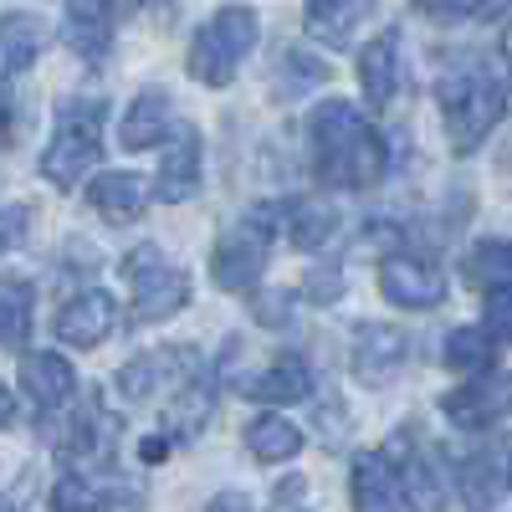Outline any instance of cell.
Instances as JSON below:
<instances>
[{"mask_svg":"<svg viewBox=\"0 0 512 512\" xmlns=\"http://www.w3.org/2000/svg\"><path fill=\"white\" fill-rule=\"evenodd\" d=\"M441 415L466 431H482V425L512 415V374H477L472 384H456L451 395H441Z\"/></svg>","mask_w":512,"mask_h":512,"instance_id":"obj_9","label":"cell"},{"mask_svg":"<svg viewBox=\"0 0 512 512\" xmlns=\"http://www.w3.org/2000/svg\"><path fill=\"white\" fill-rule=\"evenodd\" d=\"M103 98H82L57 113V128L41 154V175L57 190H72L77 180H88V169L103 159Z\"/></svg>","mask_w":512,"mask_h":512,"instance_id":"obj_4","label":"cell"},{"mask_svg":"<svg viewBox=\"0 0 512 512\" xmlns=\"http://www.w3.org/2000/svg\"><path fill=\"white\" fill-rule=\"evenodd\" d=\"M62 36L82 62H98L113 47V0H67Z\"/></svg>","mask_w":512,"mask_h":512,"instance_id":"obj_17","label":"cell"},{"mask_svg":"<svg viewBox=\"0 0 512 512\" xmlns=\"http://www.w3.org/2000/svg\"><path fill=\"white\" fill-rule=\"evenodd\" d=\"M359 82H364V98L374 108H384L395 98V88H400V31H379L359 52Z\"/></svg>","mask_w":512,"mask_h":512,"instance_id":"obj_20","label":"cell"},{"mask_svg":"<svg viewBox=\"0 0 512 512\" xmlns=\"http://www.w3.org/2000/svg\"><path fill=\"white\" fill-rule=\"evenodd\" d=\"M379 292L384 303H395L405 313H431L446 303V272L436 262H420V256H384Z\"/></svg>","mask_w":512,"mask_h":512,"instance_id":"obj_7","label":"cell"},{"mask_svg":"<svg viewBox=\"0 0 512 512\" xmlns=\"http://www.w3.org/2000/svg\"><path fill=\"white\" fill-rule=\"evenodd\" d=\"M0 512H16V507H6V502H0Z\"/></svg>","mask_w":512,"mask_h":512,"instance_id":"obj_39","label":"cell"},{"mask_svg":"<svg viewBox=\"0 0 512 512\" xmlns=\"http://www.w3.org/2000/svg\"><path fill=\"white\" fill-rule=\"evenodd\" d=\"M123 277L134 292V318L139 323H159L169 313H180L190 303V277L185 267H175L159 246H134L123 256Z\"/></svg>","mask_w":512,"mask_h":512,"instance_id":"obj_5","label":"cell"},{"mask_svg":"<svg viewBox=\"0 0 512 512\" xmlns=\"http://www.w3.org/2000/svg\"><path fill=\"white\" fill-rule=\"evenodd\" d=\"M502 57H507V67H512V26L502 31Z\"/></svg>","mask_w":512,"mask_h":512,"instance_id":"obj_38","label":"cell"},{"mask_svg":"<svg viewBox=\"0 0 512 512\" xmlns=\"http://www.w3.org/2000/svg\"><path fill=\"white\" fill-rule=\"evenodd\" d=\"M256 36H262V16H256L251 6L216 11L190 41V57H185L190 77L205 82V88H226V82L241 72V62L251 57Z\"/></svg>","mask_w":512,"mask_h":512,"instance_id":"obj_3","label":"cell"},{"mask_svg":"<svg viewBox=\"0 0 512 512\" xmlns=\"http://www.w3.org/2000/svg\"><path fill=\"white\" fill-rule=\"evenodd\" d=\"M118 328V303L108 292H77L72 303L57 313V338L62 344H72V349H98L103 338Z\"/></svg>","mask_w":512,"mask_h":512,"instance_id":"obj_12","label":"cell"},{"mask_svg":"<svg viewBox=\"0 0 512 512\" xmlns=\"http://www.w3.org/2000/svg\"><path fill=\"white\" fill-rule=\"evenodd\" d=\"M210 405H216V395H210V384H205V379L180 384V390L169 395V405H164V431H169V436H180V441L200 436V425L210 420Z\"/></svg>","mask_w":512,"mask_h":512,"instance_id":"obj_22","label":"cell"},{"mask_svg":"<svg viewBox=\"0 0 512 512\" xmlns=\"http://www.w3.org/2000/svg\"><path fill=\"white\" fill-rule=\"evenodd\" d=\"M11 420H16V395L6 390V384H0V431H6Z\"/></svg>","mask_w":512,"mask_h":512,"instance_id":"obj_36","label":"cell"},{"mask_svg":"<svg viewBox=\"0 0 512 512\" xmlns=\"http://www.w3.org/2000/svg\"><path fill=\"white\" fill-rule=\"evenodd\" d=\"M16 144V108H11V93L0 88V149Z\"/></svg>","mask_w":512,"mask_h":512,"instance_id":"obj_35","label":"cell"},{"mask_svg":"<svg viewBox=\"0 0 512 512\" xmlns=\"http://www.w3.org/2000/svg\"><path fill=\"white\" fill-rule=\"evenodd\" d=\"M41 47H47V26H41V16H31V11L0 16V77L31 72Z\"/></svg>","mask_w":512,"mask_h":512,"instance_id":"obj_19","label":"cell"},{"mask_svg":"<svg viewBox=\"0 0 512 512\" xmlns=\"http://www.w3.org/2000/svg\"><path fill=\"white\" fill-rule=\"evenodd\" d=\"M374 21V0H308V36L323 47H354Z\"/></svg>","mask_w":512,"mask_h":512,"instance_id":"obj_16","label":"cell"},{"mask_svg":"<svg viewBox=\"0 0 512 512\" xmlns=\"http://www.w3.org/2000/svg\"><path fill=\"white\" fill-rule=\"evenodd\" d=\"M52 512H108V497L88 482V477H62L52 487Z\"/></svg>","mask_w":512,"mask_h":512,"instance_id":"obj_30","label":"cell"},{"mask_svg":"<svg viewBox=\"0 0 512 512\" xmlns=\"http://www.w3.org/2000/svg\"><path fill=\"white\" fill-rule=\"evenodd\" d=\"M21 390H26V400H31L41 415H52V410H62V405L77 395V374H72V364H67L62 354L36 349V354L21 359Z\"/></svg>","mask_w":512,"mask_h":512,"instance_id":"obj_13","label":"cell"},{"mask_svg":"<svg viewBox=\"0 0 512 512\" xmlns=\"http://www.w3.org/2000/svg\"><path fill=\"white\" fill-rule=\"evenodd\" d=\"M210 512H246V497L226 492V497H216V502H210Z\"/></svg>","mask_w":512,"mask_h":512,"instance_id":"obj_37","label":"cell"},{"mask_svg":"<svg viewBox=\"0 0 512 512\" xmlns=\"http://www.w3.org/2000/svg\"><path fill=\"white\" fill-rule=\"evenodd\" d=\"M492 359H497V344L482 328H456L446 338V369H456V374H487Z\"/></svg>","mask_w":512,"mask_h":512,"instance_id":"obj_28","label":"cell"},{"mask_svg":"<svg viewBox=\"0 0 512 512\" xmlns=\"http://www.w3.org/2000/svg\"><path fill=\"white\" fill-rule=\"evenodd\" d=\"M169 118H175L169 98L159 88H144L134 103H128L123 123H118V144L123 149H154L159 139H169Z\"/></svg>","mask_w":512,"mask_h":512,"instance_id":"obj_21","label":"cell"},{"mask_svg":"<svg viewBox=\"0 0 512 512\" xmlns=\"http://www.w3.org/2000/svg\"><path fill=\"white\" fill-rule=\"evenodd\" d=\"M349 497L354 512H400V482L390 451H359L349 472Z\"/></svg>","mask_w":512,"mask_h":512,"instance_id":"obj_14","label":"cell"},{"mask_svg":"<svg viewBox=\"0 0 512 512\" xmlns=\"http://www.w3.org/2000/svg\"><path fill=\"white\" fill-rule=\"evenodd\" d=\"M272 216H277V210L262 205V210H251L241 226H231L216 241V251H210V277H216V287L251 292V282L262 277L267 251H272Z\"/></svg>","mask_w":512,"mask_h":512,"instance_id":"obj_6","label":"cell"},{"mask_svg":"<svg viewBox=\"0 0 512 512\" xmlns=\"http://www.w3.org/2000/svg\"><path fill=\"white\" fill-rule=\"evenodd\" d=\"M31 282L21 277H0V349H21L31 338Z\"/></svg>","mask_w":512,"mask_h":512,"instance_id":"obj_25","label":"cell"},{"mask_svg":"<svg viewBox=\"0 0 512 512\" xmlns=\"http://www.w3.org/2000/svg\"><path fill=\"white\" fill-rule=\"evenodd\" d=\"M466 282L472 287H512V241H482L472 246V256H466Z\"/></svg>","mask_w":512,"mask_h":512,"instance_id":"obj_27","label":"cell"},{"mask_svg":"<svg viewBox=\"0 0 512 512\" xmlns=\"http://www.w3.org/2000/svg\"><path fill=\"white\" fill-rule=\"evenodd\" d=\"M492 344H512V287L487 292V328H482Z\"/></svg>","mask_w":512,"mask_h":512,"instance_id":"obj_31","label":"cell"},{"mask_svg":"<svg viewBox=\"0 0 512 512\" xmlns=\"http://www.w3.org/2000/svg\"><path fill=\"white\" fill-rule=\"evenodd\" d=\"M502 113H507V98L492 72L461 67L441 82V118H446V139L456 154H477L487 134L502 123Z\"/></svg>","mask_w":512,"mask_h":512,"instance_id":"obj_2","label":"cell"},{"mask_svg":"<svg viewBox=\"0 0 512 512\" xmlns=\"http://www.w3.org/2000/svg\"><path fill=\"white\" fill-rule=\"evenodd\" d=\"M507 482H512V466H507Z\"/></svg>","mask_w":512,"mask_h":512,"instance_id":"obj_40","label":"cell"},{"mask_svg":"<svg viewBox=\"0 0 512 512\" xmlns=\"http://www.w3.org/2000/svg\"><path fill=\"white\" fill-rule=\"evenodd\" d=\"M395 482H400V497L415 502V512H441L446 507V487H441L436 466L425 461V456H405L395 466Z\"/></svg>","mask_w":512,"mask_h":512,"instance_id":"obj_26","label":"cell"},{"mask_svg":"<svg viewBox=\"0 0 512 512\" xmlns=\"http://www.w3.org/2000/svg\"><path fill=\"white\" fill-rule=\"evenodd\" d=\"M241 390L251 400H267V405H292V400H308L313 395V374L297 354H277L262 374H246Z\"/></svg>","mask_w":512,"mask_h":512,"instance_id":"obj_18","label":"cell"},{"mask_svg":"<svg viewBox=\"0 0 512 512\" xmlns=\"http://www.w3.org/2000/svg\"><path fill=\"white\" fill-rule=\"evenodd\" d=\"M338 292H344V277H338V272L318 267V272L308 277V297H318V303H328V297H338Z\"/></svg>","mask_w":512,"mask_h":512,"instance_id":"obj_33","label":"cell"},{"mask_svg":"<svg viewBox=\"0 0 512 512\" xmlns=\"http://www.w3.org/2000/svg\"><path fill=\"white\" fill-rule=\"evenodd\" d=\"M308 139H313V169L328 190H369L384 180L390 149L349 98H323L308 118Z\"/></svg>","mask_w":512,"mask_h":512,"instance_id":"obj_1","label":"cell"},{"mask_svg":"<svg viewBox=\"0 0 512 512\" xmlns=\"http://www.w3.org/2000/svg\"><path fill=\"white\" fill-rule=\"evenodd\" d=\"M31 236V205H0V251H16Z\"/></svg>","mask_w":512,"mask_h":512,"instance_id":"obj_32","label":"cell"},{"mask_svg":"<svg viewBox=\"0 0 512 512\" xmlns=\"http://www.w3.org/2000/svg\"><path fill=\"white\" fill-rule=\"evenodd\" d=\"M200 374V354L195 349H159V354H144L134 364H123L118 369V395L123 400H149L154 390H164L169 384V395L180 390V384H190Z\"/></svg>","mask_w":512,"mask_h":512,"instance_id":"obj_8","label":"cell"},{"mask_svg":"<svg viewBox=\"0 0 512 512\" xmlns=\"http://www.w3.org/2000/svg\"><path fill=\"white\" fill-rule=\"evenodd\" d=\"M410 6L431 21H497L507 0H410Z\"/></svg>","mask_w":512,"mask_h":512,"instance_id":"obj_29","label":"cell"},{"mask_svg":"<svg viewBox=\"0 0 512 512\" xmlns=\"http://www.w3.org/2000/svg\"><path fill=\"white\" fill-rule=\"evenodd\" d=\"M88 205L98 210L108 226H128V221L144 216V205H149V180L134 175V169H113V175H98V180L88 185Z\"/></svg>","mask_w":512,"mask_h":512,"instance_id":"obj_15","label":"cell"},{"mask_svg":"<svg viewBox=\"0 0 512 512\" xmlns=\"http://www.w3.org/2000/svg\"><path fill=\"white\" fill-rule=\"evenodd\" d=\"M282 216H287V236H292L297 251H318L338 231V210L323 205V200H292Z\"/></svg>","mask_w":512,"mask_h":512,"instance_id":"obj_24","label":"cell"},{"mask_svg":"<svg viewBox=\"0 0 512 512\" xmlns=\"http://www.w3.org/2000/svg\"><path fill=\"white\" fill-rule=\"evenodd\" d=\"M287 313H292V292H267L262 303H256V318L262 323H282Z\"/></svg>","mask_w":512,"mask_h":512,"instance_id":"obj_34","label":"cell"},{"mask_svg":"<svg viewBox=\"0 0 512 512\" xmlns=\"http://www.w3.org/2000/svg\"><path fill=\"white\" fill-rule=\"evenodd\" d=\"M200 164H205L200 128H195V123L175 128V139H169L164 154H159V185H154V195H159L164 205L195 200V190H200Z\"/></svg>","mask_w":512,"mask_h":512,"instance_id":"obj_11","label":"cell"},{"mask_svg":"<svg viewBox=\"0 0 512 512\" xmlns=\"http://www.w3.org/2000/svg\"><path fill=\"white\" fill-rule=\"evenodd\" d=\"M405 359H410V338H405V328H395V323H364L359 338H354V359H349V369H354L359 384L379 390V384H390V379L400 374Z\"/></svg>","mask_w":512,"mask_h":512,"instance_id":"obj_10","label":"cell"},{"mask_svg":"<svg viewBox=\"0 0 512 512\" xmlns=\"http://www.w3.org/2000/svg\"><path fill=\"white\" fill-rule=\"evenodd\" d=\"M246 446H251L256 461L277 466V461H292L297 451H303V431H297L292 420H282V415H256L246 425Z\"/></svg>","mask_w":512,"mask_h":512,"instance_id":"obj_23","label":"cell"}]
</instances>
